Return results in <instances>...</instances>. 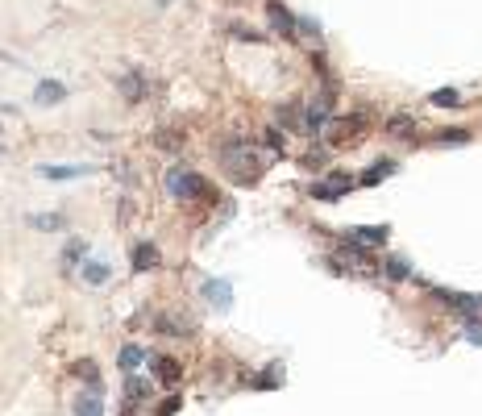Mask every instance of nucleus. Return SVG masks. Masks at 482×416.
Masks as SVG:
<instances>
[{
    "instance_id": "f257e3e1",
    "label": "nucleus",
    "mask_w": 482,
    "mask_h": 416,
    "mask_svg": "<svg viewBox=\"0 0 482 416\" xmlns=\"http://www.w3.org/2000/svg\"><path fill=\"white\" fill-rule=\"evenodd\" d=\"M221 163H225V171H229V179H237V183H258V175H262V154L258 150H250L246 142H233V146H225L221 150Z\"/></svg>"
},
{
    "instance_id": "f03ea898",
    "label": "nucleus",
    "mask_w": 482,
    "mask_h": 416,
    "mask_svg": "<svg viewBox=\"0 0 482 416\" xmlns=\"http://www.w3.org/2000/svg\"><path fill=\"white\" fill-rule=\"evenodd\" d=\"M166 192H171L175 200H204V196H208V183H204L196 171H187V167H171V171H166Z\"/></svg>"
},
{
    "instance_id": "7ed1b4c3",
    "label": "nucleus",
    "mask_w": 482,
    "mask_h": 416,
    "mask_svg": "<svg viewBox=\"0 0 482 416\" xmlns=\"http://www.w3.org/2000/svg\"><path fill=\"white\" fill-rule=\"evenodd\" d=\"M366 121H370L366 113H354V117H329V125H325L320 133H325L329 146H354V138L366 129Z\"/></svg>"
},
{
    "instance_id": "20e7f679",
    "label": "nucleus",
    "mask_w": 482,
    "mask_h": 416,
    "mask_svg": "<svg viewBox=\"0 0 482 416\" xmlns=\"http://www.w3.org/2000/svg\"><path fill=\"white\" fill-rule=\"evenodd\" d=\"M266 21L291 42V38H300V25H295V17L287 13V4H279V0H266Z\"/></svg>"
},
{
    "instance_id": "39448f33",
    "label": "nucleus",
    "mask_w": 482,
    "mask_h": 416,
    "mask_svg": "<svg viewBox=\"0 0 482 416\" xmlns=\"http://www.w3.org/2000/svg\"><path fill=\"white\" fill-rule=\"evenodd\" d=\"M129 263H133V271H137V275H146V271H154V267L162 263V254H158V246H154V242H137V246H133V254H129Z\"/></svg>"
},
{
    "instance_id": "423d86ee",
    "label": "nucleus",
    "mask_w": 482,
    "mask_h": 416,
    "mask_svg": "<svg viewBox=\"0 0 482 416\" xmlns=\"http://www.w3.org/2000/svg\"><path fill=\"white\" fill-rule=\"evenodd\" d=\"M92 171H96V167H87V163H67V167L46 163V167H37L42 179H79V175H92Z\"/></svg>"
},
{
    "instance_id": "0eeeda50",
    "label": "nucleus",
    "mask_w": 482,
    "mask_h": 416,
    "mask_svg": "<svg viewBox=\"0 0 482 416\" xmlns=\"http://www.w3.org/2000/svg\"><path fill=\"white\" fill-rule=\"evenodd\" d=\"M350 192V179H345V171H333V179H325V183H312V196L316 200H341Z\"/></svg>"
},
{
    "instance_id": "6e6552de",
    "label": "nucleus",
    "mask_w": 482,
    "mask_h": 416,
    "mask_svg": "<svg viewBox=\"0 0 482 416\" xmlns=\"http://www.w3.org/2000/svg\"><path fill=\"white\" fill-rule=\"evenodd\" d=\"M33 100H37V104H58V100H67V88H62L58 79H42V83L33 88Z\"/></svg>"
},
{
    "instance_id": "1a4fd4ad",
    "label": "nucleus",
    "mask_w": 482,
    "mask_h": 416,
    "mask_svg": "<svg viewBox=\"0 0 482 416\" xmlns=\"http://www.w3.org/2000/svg\"><path fill=\"white\" fill-rule=\"evenodd\" d=\"M150 367H154V375H158V383H166V388H175L183 375H179V363L175 358H150Z\"/></svg>"
},
{
    "instance_id": "9d476101",
    "label": "nucleus",
    "mask_w": 482,
    "mask_h": 416,
    "mask_svg": "<svg viewBox=\"0 0 482 416\" xmlns=\"http://www.w3.org/2000/svg\"><path fill=\"white\" fill-rule=\"evenodd\" d=\"M117 83H121V96H125V100H141V96H146V79H141L137 71L117 75Z\"/></svg>"
},
{
    "instance_id": "9b49d317",
    "label": "nucleus",
    "mask_w": 482,
    "mask_h": 416,
    "mask_svg": "<svg viewBox=\"0 0 482 416\" xmlns=\"http://www.w3.org/2000/svg\"><path fill=\"white\" fill-rule=\"evenodd\" d=\"M304 125H308V129H325V125H329V100H316V104H308V113H304Z\"/></svg>"
},
{
    "instance_id": "f8f14e48",
    "label": "nucleus",
    "mask_w": 482,
    "mask_h": 416,
    "mask_svg": "<svg viewBox=\"0 0 482 416\" xmlns=\"http://www.w3.org/2000/svg\"><path fill=\"white\" fill-rule=\"evenodd\" d=\"M391 171H395V163H391V158H383V163H375L370 171H362V179H358V183H362V188H375V183H383Z\"/></svg>"
},
{
    "instance_id": "ddd939ff",
    "label": "nucleus",
    "mask_w": 482,
    "mask_h": 416,
    "mask_svg": "<svg viewBox=\"0 0 482 416\" xmlns=\"http://www.w3.org/2000/svg\"><path fill=\"white\" fill-rule=\"evenodd\" d=\"M350 242H358V246H379V242H387V225H370V229H354V233H350Z\"/></svg>"
},
{
    "instance_id": "4468645a",
    "label": "nucleus",
    "mask_w": 482,
    "mask_h": 416,
    "mask_svg": "<svg viewBox=\"0 0 482 416\" xmlns=\"http://www.w3.org/2000/svg\"><path fill=\"white\" fill-rule=\"evenodd\" d=\"M204 296H208L212 304H221V308H225V304L233 300V288H229V283H221V279H208V283H204Z\"/></svg>"
},
{
    "instance_id": "2eb2a0df",
    "label": "nucleus",
    "mask_w": 482,
    "mask_h": 416,
    "mask_svg": "<svg viewBox=\"0 0 482 416\" xmlns=\"http://www.w3.org/2000/svg\"><path fill=\"white\" fill-rule=\"evenodd\" d=\"M154 146L166 150V154H175V150L183 146V133H179V129H158V133H154Z\"/></svg>"
},
{
    "instance_id": "dca6fc26",
    "label": "nucleus",
    "mask_w": 482,
    "mask_h": 416,
    "mask_svg": "<svg viewBox=\"0 0 482 416\" xmlns=\"http://www.w3.org/2000/svg\"><path fill=\"white\" fill-rule=\"evenodd\" d=\"M383 271H387V279H395V283H399V279H408V275H412V263H408V258H399V254H391V258L383 263Z\"/></svg>"
},
{
    "instance_id": "f3484780",
    "label": "nucleus",
    "mask_w": 482,
    "mask_h": 416,
    "mask_svg": "<svg viewBox=\"0 0 482 416\" xmlns=\"http://www.w3.org/2000/svg\"><path fill=\"white\" fill-rule=\"evenodd\" d=\"M79 275H83L92 288H100V283H108V275H112V271H108V263H83V271H79Z\"/></svg>"
},
{
    "instance_id": "a211bd4d",
    "label": "nucleus",
    "mask_w": 482,
    "mask_h": 416,
    "mask_svg": "<svg viewBox=\"0 0 482 416\" xmlns=\"http://www.w3.org/2000/svg\"><path fill=\"white\" fill-rule=\"evenodd\" d=\"M75 416H104L100 392H92V396H79V400H75Z\"/></svg>"
},
{
    "instance_id": "6ab92c4d",
    "label": "nucleus",
    "mask_w": 482,
    "mask_h": 416,
    "mask_svg": "<svg viewBox=\"0 0 482 416\" xmlns=\"http://www.w3.org/2000/svg\"><path fill=\"white\" fill-rule=\"evenodd\" d=\"M71 371H75V379H83L92 392H100V371H96V363H75Z\"/></svg>"
},
{
    "instance_id": "aec40b11",
    "label": "nucleus",
    "mask_w": 482,
    "mask_h": 416,
    "mask_svg": "<svg viewBox=\"0 0 482 416\" xmlns=\"http://www.w3.org/2000/svg\"><path fill=\"white\" fill-rule=\"evenodd\" d=\"M429 100H433V104H437V108H458V104H462V96H458V92H454V88H441V92H433V96H429Z\"/></svg>"
},
{
    "instance_id": "412c9836",
    "label": "nucleus",
    "mask_w": 482,
    "mask_h": 416,
    "mask_svg": "<svg viewBox=\"0 0 482 416\" xmlns=\"http://www.w3.org/2000/svg\"><path fill=\"white\" fill-rule=\"evenodd\" d=\"M141 358H146V350H141V346H125V350H121V371H133Z\"/></svg>"
},
{
    "instance_id": "4be33fe9",
    "label": "nucleus",
    "mask_w": 482,
    "mask_h": 416,
    "mask_svg": "<svg viewBox=\"0 0 482 416\" xmlns=\"http://www.w3.org/2000/svg\"><path fill=\"white\" fill-rule=\"evenodd\" d=\"M125 396H129V400H146V396H150V383H146V379H137V375H129Z\"/></svg>"
},
{
    "instance_id": "5701e85b",
    "label": "nucleus",
    "mask_w": 482,
    "mask_h": 416,
    "mask_svg": "<svg viewBox=\"0 0 482 416\" xmlns=\"http://www.w3.org/2000/svg\"><path fill=\"white\" fill-rule=\"evenodd\" d=\"M437 142H441V146H462V142H470V133H466V129H441Z\"/></svg>"
},
{
    "instance_id": "b1692460",
    "label": "nucleus",
    "mask_w": 482,
    "mask_h": 416,
    "mask_svg": "<svg viewBox=\"0 0 482 416\" xmlns=\"http://www.w3.org/2000/svg\"><path fill=\"white\" fill-rule=\"evenodd\" d=\"M29 225H33V229H62L67 221H62L58 213H50V217H29Z\"/></svg>"
},
{
    "instance_id": "393cba45",
    "label": "nucleus",
    "mask_w": 482,
    "mask_h": 416,
    "mask_svg": "<svg viewBox=\"0 0 482 416\" xmlns=\"http://www.w3.org/2000/svg\"><path fill=\"white\" fill-rule=\"evenodd\" d=\"M83 254H87V242H79V238H75V242H71V246H67V250H62V263H67V267H71V263H79V258H83Z\"/></svg>"
},
{
    "instance_id": "a878e982",
    "label": "nucleus",
    "mask_w": 482,
    "mask_h": 416,
    "mask_svg": "<svg viewBox=\"0 0 482 416\" xmlns=\"http://www.w3.org/2000/svg\"><path fill=\"white\" fill-rule=\"evenodd\" d=\"M279 121H283V125H291V129H300V125H304V113H295L291 104H283V108H279Z\"/></svg>"
},
{
    "instance_id": "bb28decb",
    "label": "nucleus",
    "mask_w": 482,
    "mask_h": 416,
    "mask_svg": "<svg viewBox=\"0 0 482 416\" xmlns=\"http://www.w3.org/2000/svg\"><path fill=\"white\" fill-rule=\"evenodd\" d=\"M387 129H391V133H412V117H391Z\"/></svg>"
},
{
    "instance_id": "cd10ccee",
    "label": "nucleus",
    "mask_w": 482,
    "mask_h": 416,
    "mask_svg": "<svg viewBox=\"0 0 482 416\" xmlns=\"http://www.w3.org/2000/svg\"><path fill=\"white\" fill-rule=\"evenodd\" d=\"M262 142H266V146H270V150H275V154H279V150H283V138H279V129H266V138H262Z\"/></svg>"
},
{
    "instance_id": "c85d7f7f",
    "label": "nucleus",
    "mask_w": 482,
    "mask_h": 416,
    "mask_svg": "<svg viewBox=\"0 0 482 416\" xmlns=\"http://www.w3.org/2000/svg\"><path fill=\"white\" fill-rule=\"evenodd\" d=\"M175 408H179V400H166V404L158 408V416H171V413H175Z\"/></svg>"
},
{
    "instance_id": "c756f323",
    "label": "nucleus",
    "mask_w": 482,
    "mask_h": 416,
    "mask_svg": "<svg viewBox=\"0 0 482 416\" xmlns=\"http://www.w3.org/2000/svg\"><path fill=\"white\" fill-rule=\"evenodd\" d=\"M470 342H474V346H482V329H470Z\"/></svg>"
},
{
    "instance_id": "7c9ffc66",
    "label": "nucleus",
    "mask_w": 482,
    "mask_h": 416,
    "mask_svg": "<svg viewBox=\"0 0 482 416\" xmlns=\"http://www.w3.org/2000/svg\"><path fill=\"white\" fill-rule=\"evenodd\" d=\"M158 4H171V0H158Z\"/></svg>"
},
{
    "instance_id": "2f4dec72",
    "label": "nucleus",
    "mask_w": 482,
    "mask_h": 416,
    "mask_svg": "<svg viewBox=\"0 0 482 416\" xmlns=\"http://www.w3.org/2000/svg\"><path fill=\"white\" fill-rule=\"evenodd\" d=\"M0 150H4V146H0Z\"/></svg>"
}]
</instances>
